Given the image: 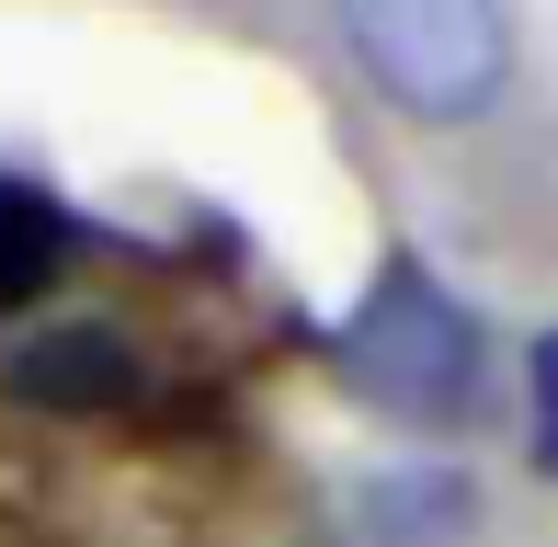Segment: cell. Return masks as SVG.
<instances>
[{
    "label": "cell",
    "instance_id": "obj_6",
    "mask_svg": "<svg viewBox=\"0 0 558 547\" xmlns=\"http://www.w3.org/2000/svg\"><path fill=\"white\" fill-rule=\"evenodd\" d=\"M536 467L558 479V331L536 342Z\"/></svg>",
    "mask_w": 558,
    "mask_h": 547
},
{
    "label": "cell",
    "instance_id": "obj_4",
    "mask_svg": "<svg viewBox=\"0 0 558 547\" xmlns=\"http://www.w3.org/2000/svg\"><path fill=\"white\" fill-rule=\"evenodd\" d=\"M46 274H58V206L23 183H0V308L12 296H35Z\"/></svg>",
    "mask_w": 558,
    "mask_h": 547
},
{
    "label": "cell",
    "instance_id": "obj_1",
    "mask_svg": "<svg viewBox=\"0 0 558 547\" xmlns=\"http://www.w3.org/2000/svg\"><path fill=\"white\" fill-rule=\"evenodd\" d=\"M342 46L376 104L411 126H478L513 92V12L501 0H342Z\"/></svg>",
    "mask_w": 558,
    "mask_h": 547
},
{
    "label": "cell",
    "instance_id": "obj_2",
    "mask_svg": "<svg viewBox=\"0 0 558 547\" xmlns=\"http://www.w3.org/2000/svg\"><path fill=\"white\" fill-rule=\"evenodd\" d=\"M342 365H353V388H365L376 411H399V422H468L478 388H490V342H478V319L456 308L411 252L353 296Z\"/></svg>",
    "mask_w": 558,
    "mask_h": 547
},
{
    "label": "cell",
    "instance_id": "obj_3",
    "mask_svg": "<svg viewBox=\"0 0 558 547\" xmlns=\"http://www.w3.org/2000/svg\"><path fill=\"white\" fill-rule=\"evenodd\" d=\"M0 377H12V400H35V411H125V400L148 388V365H137V342H125V331L81 319V331L23 342Z\"/></svg>",
    "mask_w": 558,
    "mask_h": 547
},
{
    "label": "cell",
    "instance_id": "obj_5",
    "mask_svg": "<svg viewBox=\"0 0 558 547\" xmlns=\"http://www.w3.org/2000/svg\"><path fill=\"white\" fill-rule=\"evenodd\" d=\"M376 536H411V525H456V513H468V490L456 479H411V490H376Z\"/></svg>",
    "mask_w": 558,
    "mask_h": 547
}]
</instances>
